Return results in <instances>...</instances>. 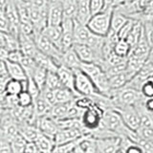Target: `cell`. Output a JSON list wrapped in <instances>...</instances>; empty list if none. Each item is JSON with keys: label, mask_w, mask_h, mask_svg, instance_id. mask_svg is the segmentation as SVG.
Returning <instances> with one entry per match:
<instances>
[{"label": "cell", "mask_w": 153, "mask_h": 153, "mask_svg": "<svg viewBox=\"0 0 153 153\" xmlns=\"http://www.w3.org/2000/svg\"><path fill=\"white\" fill-rule=\"evenodd\" d=\"M24 152L25 153H38V147L35 141H27L25 148H24Z\"/></svg>", "instance_id": "816d5d0a"}, {"label": "cell", "mask_w": 153, "mask_h": 153, "mask_svg": "<svg viewBox=\"0 0 153 153\" xmlns=\"http://www.w3.org/2000/svg\"><path fill=\"white\" fill-rule=\"evenodd\" d=\"M150 46L148 44V42L146 40V38L145 36V33H143V32H142V35L139 38L138 42L136 43V45L134 46L131 51H130V54L135 56L138 59H140L143 61H146L148 56H149V53H150Z\"/></svg>", "instance_id": "e0dca14e"}, {"label": "cell", "mask_w": 153, "mask_h": 153, "mask_svg": "<svg viewBox=\"0 0 153 153\" xmlns=\"http://www.w3.org/2000/svg\"><path fill=\"white\" fill-rule=\"evenodd\" d=\"M23 89V81L10 79L7 82L6 88H5V94L17 96Z\"/></svg>", "instance_id": "836d02e7"}, {"label": "cell", "mask_w": 153, "mask_h": 153, "mask_svg": "<svg viewBox=\"0 0 153 153\" xmlns=\"http://www.w3.org/2000/svg\"><path fill=\"white\" fill-rule=\"evenodd\" d=\"M100 127L112 131L119 136H126L128 138H131V136L135 133V131L129 129L126 126L121 115L115 109L104 110Z\"/></svg>", "instance_id": "7a4b0ae2"}, {"label": "cell", "mask_w": 153, "mask_h": 153, "mask_svg": "<svg viewBox=\"0 0 153 153\" xmlns=\"http://www.w3.org/2000/svg\"><path fill=\"white\" fill-rule=\"evenodd\" d=\"M56 73L57 76H59L62 86H64V87H66V88H69L72 91L76 92L75 86H74V82H75L74 70H72V69H70V68H68V67H66L62 64H59V67H57L56 71Z\"/></svg>", "instance_id": "9a60e30c"}, {"label": "cell", "mask_w": 153, "mask_h": 153, "mask_svg": "<svg viewBox=\"0 0 153 153\" xmlns=\"http://www.w3.org/2000/svg\"><path fill=\"white\" fill-rule=\"evenodd\" d=\"M23 56L24 55H23V53L20 51V49L13 50V51H9L7 60L13 61V62H18V63H20Z\"/></svg>", "instance_id": "c3c4849f"}, {"label": "cell", "mask_w": 153, "mask_h": 153, "mask_svg": "<svg viewBox=\"0 0 153 153\" xmlns=\"http://www.w3.org/2000/svg\"><path fill=\"white\" fill-rule=\"evenodd\" d=\"M103 112V110L96 103L89 108L83 110L80 117V121L83 127L86 129V133L100 126Z\"/></svg>", "instance_id": "8992f818"}, {"label": "cell", "mask_w": 153, "mask_h": 153, "mask_svg": "<svg viewBox=\"0 0 153 153\" xmlns=\"http://www.w3.org/2000/svg\"><path fill=\"white\" fill-rule=\"evenodd\" d=\"M143 22V33L150 47L153 46V20H146Z\"/></svg>", "instance_id": "b9f144b4"}, {"label": "cell", "mask_w": 153, "mask_h": 153, "mask_svg": "<svg viewBox=\"0 0 153 153\" xmlns=\"http://www.w3.org/2000/svg\"><path fill=\"white\" fill-rule=\"evenodd\" d=\"M44 87L48 88V89H51V90H54V91L62 87V84H61L56 72H51V71L47 72Z\"/></svg>", "instance_id": "8d00e7d4"}, {"label": "cell", "mask_w": 153, "mask_h": 153, "mask_svg": "<svg viewBox=\"0 0 153 153\" xmlns=\"http://www.w3.org/2000/svg\"><path fill=\"white\" fill-rule=\"evenodd\" d=\"M9 51L5 47H0V59L7 60Z\"/></svg>", "instance_id": "11a10c76"}, {"label": "cell", "mask_w": 153, "mask_h": 153, "mask_svg": "<svg viewBox=\"0 0 153 153\" xmlns=\"http://www.w3.org/2000/svg\"><path fill=\"white\" fill-rule=\"evenodd\" d=\"M43 35H45L54 44L61 50V36L62 31L60 25H47L42 31Z\"/></svg>", "instance_id": "4316f807"}, {"label": "cell", "mask_w": 153, "mask_h": 153, "mask_svg": "<svg viewBox=\"0 0 153 153\" xmlns=\"http://www.w3.org/2000/svg\"><path fill=\"white\" fill-rule=\"evenodd\" d=\"M63 8V16L75 19L78 0H61Z\"/></svg>", "instance_id": "d6a6232c"}, {"label": "cell", "mask_w": 153, "mask_h": 153, "mask_svg": "<svg viewBox=\"0 0 153 153\" xmlns=\"http://www.w3.org/2000/svg\"><path fill=\"white\" fill-rule=\"evenodd\" d=\"M128 19L129 17L124 16L123 13L118 11L117 9H113L112 16H111V22H110V31L118 33L120 29L126 24V22Z\"/></svg>", "instance_id": "f1b7e54d"}, {"label": "cell", "mask_w": 153, "mask_h": 153, "mask_svg": "<svg viewBox=\"0 0 153 153\" xmlns=\"http://www.w3.org/2000/svg\"><path fill=\"white\" fill-rule=\"evenodd\" d=\"M18 133L22 135L26 141H35L40 132L36 124L31 123H18Z\"/></svg>", "instance_id": "484cf974"}, {"label": "cell", "mask_w": 153, "mask_h": 153, "mask_svg": "<svg viewBox=\"0 0 153 153\" xmlns=\"http://www.w3.org/2000/svg\"><path fill=\"white\" fill-rule=\"evenodd\" d=\"M4 47L8 51H13L19 49L18 37L14 36L9 33H4Z\"/></svg>", "instance_id": "ab89813d"}, {"label": "cell", "mask_w": 153, "mask_h": 153, "mask_svg": "<svg viewBox=\"0 0 153 153\" xmlns=\"http://www.w3.org/2000/svg\"><path fill=\"white\" fill-rule=\"evenodd\" d=\"M24 1H25V2H27V3H29V2H32L33 0H24Z\"/></svg>", "instance_id": "6f0895ef"}, {"label": "cell", "mask_w": 153, "mask_h": 153, "mask_svg": "<svg viewBox=\"0 0 153 153\" xmlns=\"http://www.w3.org/2000/svg\"><path fill=\"white\" fill-rule=\"evenodd\" d=\"M84 132L79 128H63L59 129L56 135L54 136V141L56 145L69 143L78 139L79 136L83 135Z\"/></svg>", "instance_id": "5bb4252c"}, {"label": "cell", "mask_w": 153, "mask_h": 153, "mask_svg": "<svg viewBox=\"0 0 153 153\" xmlns=\"http://www.w3.org/2000/svg\"><path fill=\"white\" fill-rule=\"evenodd\" d=\"M35 124L40 133L44 134L46 136H49L53 139H54V136L56 135L57 130L59 129V126H57L56 120L48 116V115L37 118L36 120Z\"/></svg>", "instance_id": "4fadbf2b"}, {"label": "cell", "mask_w": 153, "mask_h": 153, "mask_svg": "<svg viewBox=\"0 0 153 153\" xmlns=\"http://www.w3.org/2000/svg\"><path fill=\"white\" fill-rule=\"evenodd\" d=\"M73 103H74V100L69 102H56L55 104H53L51 106L50 112L48 114V116L52 117L55 120L67 118L69 110L72 105H73Z\"/></svg>", "instance_id": "7402d4cb"}, {"label": "cell", "mask_w": 153, "mask_h": 153, "mask_svg": "<svg viewBox=\"0 0 153 153\" xmlns=\"http://www.w3.org/2000/svg\"><path fill=\"white\" fill-rule=\"evenodd\" d=\"M89 5L91 13L95 14L105 9V0H89Z\"/></svg>", "instance_id": "f6af8a7d"}, {"label": "cell", "mask_w": 153, "mask_h": 153, "mask_svg": "<svg viewBox=\"0 0 153 153\" xmlns=\"http://www.w3.org/2000/svg\"><path fill=\"white\" fill-rule=\"evenodd\" d=\"M143 99L135 105V107L139 113V116H140L141 126H146L153 129V113L147 111L145 108V106H143Z\"/></svg>", "instance_id": "83f0119b"}, {"label": "cell", "mask_w": 153, "mask_h": 153, "mask_svg": "<svg viewBox=\"0 0 153 153\" xmlns=\"http://www.w3.org/2000/svg\"><path fill=\"white\" fill-rule=\"evenodd\" d=\"M26 87H27V91L29 93L31 94V96L33 97V99L35 100L36 97H38L40 94V89L39 87L37 86V84L35 82V80H33L31 76H28L27 78V80H26Z\"/></svg>", "instance_id": "7bdbcfd3"}, {"label": "cell", "mask_w": 153, "mask_h": 153, "mask_svg": "<svg viewBox=\"0 0 153 153\" xmlns=\"http://www.w3.org/2000/svg\"><path fill=\"white\" fill-rule=\"evenodd\" d=\"M6 71H7V74L9 75V76L11 79L26 82L27 75L20 63L6 60Z\"/></svg>", "instance_id": "44dd1931"}, {"label": "cell", "mask_w": 153, "mask_h": 153, "mask_svg": "<svg viewBox=\"0 0 153 153\" xmlns=\"http://www.w3.org/2000/svg\"><path fill=\"white\" fill-rule=\"evenodd\" d=\"M7 73L6 71V60L0 59V74Z\"/></svg>", "instance_id": "9f6ffc18"}, {"label": "cell", "mask_w": 153, "mask_h": 153, "mask_svg": "<svg viewBox=\"0 0 153 153\" xmlns=\"http://www.w3.org/2000/svg\"><path fill=\"white\" fill-rule=\"evenodd\" d=\"M113 51L115 54L120 56L126 57L129 54H130L131 47L126 39H119L116 43H115Z\"/></svg>", "instance_id": "d590c367"}, {"label": "cell", "mask_w": 153, "mask_h": 153, "mask_svg": "<svg viewBox=\"0 0 153 153\" xmlns=\"http://www.w3.org/2000/svg\"><path fill=\"white\" fill-rule=\"evenodd\" d=\"M33 39H35L38 51H40L42 53H44L45 55L51 56L59 65L60 59L63 52L59 47H56L45 35H43L42 32L33 33Z\"/></svg>", "instance_id": "5b68a950"}, {"label": "cell", "mask_w": 153, "mask_h": 153, "mask_svg": "<svg viewBox=\"0 0 153 153\" xmlns=\"http://www.w3.org/2000/svg\"><path fill=\"white\" fill-rule=\"evenodd\" d=\"M136 132L141 138L146 139V140L153 143V129L146 127V126H140L136 130Z\"/></svg>", "instance_id": "7dc6e473"}, {"label": "cell", "mask_w": 153, "mask_h": 153, "mask_svg": "<svg viewBox=\"0 0 153 153\" xmlns=\"http://www.w3.org/2000/svg\"><path fill=\"white\" fill-rule=\"evenodd\" d=\"M79 69L91 79L95 87L97 88L100 93L106 96L109 95L111 89H110L108 82V76L98 63H95V62H81Z\"/></svg>", "instance_id": "3957f363"}, {"label": "cell", "mask_w": 153, "mask_h": 153, "mask_svg": "<svg viewBox=\"0 0 153 153\" xmlns=\"http://www.w3.org/2000/svg\"><path fill=\"white\" fill-rule=\"evenodd\" d=\"M40 96L51 105V106L53 104L56 103V97H55L54 90H51V89H48V88L44 87L40 91Z\"/></svg>", "instance_id": "bcb514c9"}, {"label": "cell", "mask_w": 153, "mask_h": 153, "mask_svg": "<svg viewBox=\"0 0 153 153\" xmlns=\"http://www.w3.org/2000/svg\"><path fill=\"white\" fill-rule=\"evenodd\" d=\"M136 19H133V18H129L128 20L126 22V24L120 29V31L118 32V37L120 38V39H126L127 35L129 33V32H130L131 28L133 26L134 22H135Z\"/></svg>", "instance_id": "ee69618b"}, {"label": "cell", "mask_w": 153, "mask_h": 153, "mask_svg": "<svg viewBox=\"0 0 153 153\" xmlns=\"http://www.w3.org/2000/svg\"><path fill=\"white\" fill-rule=\"evenodd\" d=\"M132 78L133 76L129 74L126 70H123V72H120V73L116 75L108 76V82H109L110 89L114 90V89L123 87V86L126 85Z\"/></svg>", "instance_id": "d4e9b609"}, {"label": "cell", "mask_w": 153, "mask_h": 153, "mask_svg": "<svg viewBox=\"0 0 153 153\" xmlns=\"http://www.w3.org/2000/svg\"><path fill=\"white\" fill-rule=\"evenodd\" d=\"M47 70L41 68L39 66H36V69L33 70L31 78L35 80V82L37 84L40 90H42L45 86V80H46V76H47Z\"/></svg>", "instance_id": "e575fe53"}, {"label": "cell", "mask_w": 153, "mask_h": 153, "mask_svg": "<svg viewBox=\"0 0 153 153\" xmlns=\"http://www.w3.org/2000/svg\"><path fill=\"white\" fill-rule=\"evenodd\" d=\"M74 73H75V82H74L75 91L79 95L93 97V96L100 93L97 90V88L95 87L91 79L80 69L74 70Z\"/></svg>", "instance_id": "52a82bcc"}, {"label": "cell", "mask_w": 153, "mask_h": 153, "mask_svg": "<svg viewBox=\"0 0 153 153\" xmlns=\"http://www.w3.org/2000/svg\"><path fill=\"white\" fill-rule=\"evenodd\" d=\"M11 78H10L7 73L0 74V95L5 93V88H6L7 82Z\"/></svg>", "instance_id": "f5cc1de1"}, {"label": "cell", "mask_w": 153, "mask_h": 153, "mask_svg": "<svg viewBox=\"0 0 153 153\" xmlns=\"http://www.w3.org/2000/svg\"><path fill=\"white\" fill-rule=\"evenodd\" d=\"M10 143H11L12 152L21 153V152H24V148H25V145L27 141L24 139L22 135H20V134L18 133L10 140Z\"/></svg>", "instance_id": "74e56055"}, {"label": "cell", "mask_w": 153, "mask_h": 153, "mask_svg": "<svg viewBox=\"0 0 153 153\" xmlns=\"http://www.w3.org/2000/svg\"><path fill=\"white\" fill-rule=\"evenodd\" d=\"M35 143H36L39 152H53L56 146L54 139L42 133H39V135L35 140Z\"/></svg>", "instance_id": "f546056e"}, {"label": "cell", "mask_w": 153, "mask_h": 153, "mask_svg": "<svg viewBox=\"0 0 153 153\" xmlns=\"http://www.w3.org/2000/svg\"><path fill=\"white\" fill-rule=\"evenodd\" d=\"M143 106L147 111L153 113V97L143 99Z\"/></svg>", "instance_id": "db71d44e"}, {"label": "cell", "mask_w": 153, "mask_h": 153, "mask_svg": "<svg viewBox=\"0 0 153 153\" xmlns=\"http://www.w3.org/2000/svg\"><path fill=\"white\" fill-rule=\"evenodd\" d=\"M80 63H81L80 59H79L78 55L76 54V52L72 47L62 53L59 64L68 67V68L72 70H76L79 69Z\"/></svg>", "instance_id": "d6986e66"}, {"label": "cell", "mask_w": 153, "mask_h": 153, "mask_svg": "<svg viewBox=\"0 0 153 153\" xmlns=\"http://www.w3.org/2000/svg\"><path fill=\"white\" fill-rule=\"evenodd\" d=\"M10 28V23L4 13V11L0 10V32L8 33Z\"/></svg>", "instance_id": "681fc988"}, {"label": "cell", "mask_w": 153, "mask_h": 153, "mask_svg": "<svg viewBox=\"0 0 153 153\" xmlns=\"http://www.w3.org/2000/svg\"><path fill=\"white\" fill-rule=\"evenodd\" d=\"M113 8L104 9L103 11L92 14L86 23L89 30L96 35L105 36L110 31V22H111Z\"/></svg>", "instance_id": "277c9868"}, {"label": "cell", "mask_w": 153, "mask_h": 153, "mask_svg": "<svg viewBox=\"0 0 153 153\" xmlns=\"http://www.w3.org/2000/svg\"><path fill=\"white\" fill-rule=\"evenodd\" d=\"M33 59H35L37 66H39L47 71L56 72L57 67H59V64L55 59H53L51 56L45 55L44 53L40 51L36 52V54L33 56Z\"/></svg>", "instance_id": "ffe728a7"}, {"label": "cell", "mask_w": 153, "mask_h": 153, "mask_svg": "<svg viewBox=\"0 0 153 153\" xmlns=\"http://www.w3.org/2000/svg\"><path fill=\"white\" fill-rule=\"evenodd\" d=\"M17 99V105L21 107H29L33 105V99L31 94L27 90H22L20 93L16 96Z\"/></svg>", "instance_id": "60d3db41"}, {"label": "cell", "mask_w": 153, "mask_h": 153, "mask_svg": "<svg viewBox=\"0 0 153 153\" xmlns=\"http://www.w3.org/2000/svg\"><path fill=\"white\" fill-rule=\"evenodd\" d=\"M0 152H12L10 140L1 135H0Z\"/></svg>", "instance_id": "f907efd6"}, {"label": "cell", "mask_w": 153, "mask_h": 153, "mask_svg": "<svg viewBox=\"0 0 153 153\" xmlns=\"http://www.w3.org/2000/svg\"><path fill=\"white\" fill-rule=\"evenodd\" d=\"M115 110L120 113L126 126L133 131H136L137 129L141 126V120L139 113L135 106L130 105V106H123L119 107Z\"/></svg>", "instance_id": "ba28073f"}, {"label": "cell", "mask_w": 153, "mask_h": 153, "mask_svg": "<svg viewBox=\"0 0 153 153\" xmlns=\"http://www.w3.org/2000/svg\"><path fill=\"white\" fill-rule=\"evenodd\" d=\"M79 96L74 91H72L69 88H66L64 86L55 90V97H56V102H69Z\"/></svg>", "instance_id": "4dcf8cb0"}, {"label": "cell", "mask_w": 153, "mask_h": 153, "mask_svg": "<svg viewBox=\"0 0 153 153\" xmlns=\"http://www.w3.org/2000/svg\"><path fill=\"white\" fill-rule=\"evenodd\" d=\"M142 32H143V22L141 20H135L130 32H129L126 38L128 44L130 45L131 49L136 45V43L138 42L139 38H140L142 35Z\"/></svg>", "instance_id": "1f68e13d"}, {"label": "cell", "mask_w": 153, "mask_h": 153, "mask_svg": "<svg viewBox=\"0 0 153 153\" xmlns=\"http://www.w3.org/2000/svg\"><path fill=\"white\" fill-rule=\"evenodd\" d=\"M62 36H61V51L64 52L73 45V31L74 19L63 16L60 23Z\"/></svg>", "instance_id": "7c38bea8"}, {"label": "cell", "mask_w": 153, "mask_h": 153, "mask_svg": "<svg viewBox=\"0 0 153 153\" xmlns=\"http://www.w3.org/2000/svg\"><path fill=\"white\" fill-rule=\"evenodd\" d=\"M91 32L86 24L79 23L74 19V31H73V44L74 43H84L86 44L91 36Z\"/></svg>", "instance_id": "ac0fdd59"}, {"label": "cell", "mask_w": 153, "mask_h": 153, "mask_svg": "<svg viewBox=\"0 0 153 153\" xmlns=\"http://www.w3.org/2000/svg\"><path fill=\"white\" fill-rule=\"evenodd\" d=\"M91 16H92V13L90 11L89 0H78L75 20L79 23L86 24L90 19Z\"/></svg>", "instance_id": "603a6c76"}, {"label": "cell", "mask_w": 153, "mask_h": 153, "mask_svg": "<svg viewBox=\"0 0 153 153\" xmlns=\"http://www.w3.org/2000/svg\"><path fill=\"white\" fill-rule=\"evenodd\" d=\"M121 140H122V136H118V135L96 139L97 152H100V153L120 152Z\"/></svg>", "instance_id": "30bf717a"}, {"label": "cell", "mask_w": 153, "mask_h": 153, "mask_svg": "<svg viewBox=\"0 0 153 153\" xmlns=\"http://www.w3.org/2000/svg\"><path fill=\"white\" fill-rule=\"evenodd\" d=\"M108 96L112 100L113 109L123 106H130V105L135 106L140 100L143 99L140 91L127 85L111 90Z\"/></svg>", "instance_id": "6da1fadb"}, {"label": "cell", "mask_w": 153, "mask_h": 153, "mask_svg": "<svg viewBox=\"0 0 153 153\" xmlns=\"http://www.w3.org/2000/svg\"><path fill=\"white\" fill-rule=\"evenodd\" d=\"M72 48L78 55L81 62H95L100 66L102 63L103 59L89 45L84 43H74Z\"/></svg>", "instance_id": "9c48e42d"}, {"label": "cell", "mask_w": 153, "mask_h": 153, "mask_svg": "<svg viewBox=\"0 0 153 153\" xmlns=\"http://www.w3.org/2000/svg\"><path fill=\"white\" fill-rule=\"evenodd\" d=\"M63 18V8L61 0H48L47 25H60Z\"/></svg>", "instance_id": "8fae6325"}, {"label": "cell", "mask_w": 153, "mask_h": 153, "mask_svg": "<svg viewBox=\"0 0 153 153\" xmlns=\"http://www.w3.org/2000/svg\"><path fill=\"white\" fill-rule=\"evenodd\" d=\"M18 40H19V49L23 53V55L32 57L35 56L38 50L36 45L35 39H33V36H27L22 33H19Z\"/></svg>", "instance_id": "2e32d148"}, {"label": "cell", "mask_w": 153, "mask_h": 153, "mask_svg": "<svg viewBox=\"0 0 153 153\" xmlns=\"http://www.w3.org/2000/svg\"><path fill=\"white\" fill-rule=\"evenodd\" d=\"M20 64L23 67L24 71H25V73L27 75V78L32 76L33 70H35L36 67L37 66L35 59H33V57L29 56H25V55L23 56L22 59L20 61Z\"/></svg>", "instance_id": "f35d334b"}, {"label": "cell", "mask_w": 153, "mask_h": 153, "mask_svg": "<svg viewBox=\"0 0 153 153\" xmlns=\"http://www.w3.org/2000/svg\"><path fill=\"white\" fill-rule=\"evenodd\" d=\"M51 105L43 99L40 94L36 97L33 102V121L36 123V120L39 117L48 115L50 112Z\"/></svg>", "instance_id": "cb8c5ba5"}]
</instances>
